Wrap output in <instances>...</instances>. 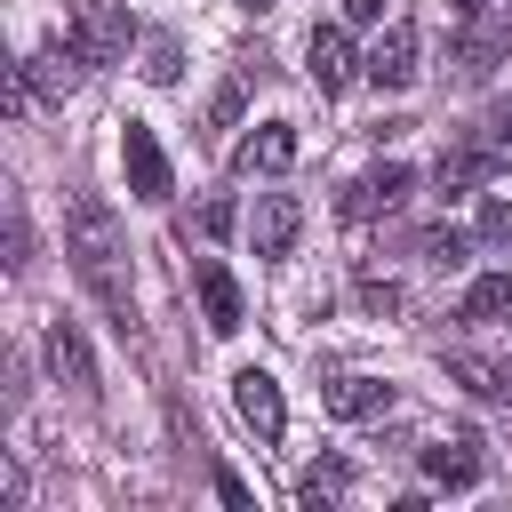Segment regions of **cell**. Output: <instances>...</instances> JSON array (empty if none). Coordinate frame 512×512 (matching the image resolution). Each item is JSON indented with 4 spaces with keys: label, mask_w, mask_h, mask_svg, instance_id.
Wrapping results in <instances>:
<instances>
[{
    "label": "cell",
    "mask_w": 512,
    "mask_h": 512,
    "mask_svg": "<svg viewBox=\"0 0 512 512\" xmlns=\"http://www.w3.org/2000/svg\"><path fill=\"white\" fill-rule=\"evenodd\" d=\"M64 256H72V272L104 296V312H112V328L128 336L136 328V304H128V280H120V264H128V240H120V216L96 200V192H80L72 200V216H64Z\"/></svg>",
    "instance_id": "1"
},
{
    "label": "cell",
    "mask_w": 512,
    "mask_h": 512,
    "mask_svg": "<svg viewBox=\"0 0 512 512\" xmlns=\"http://www.w3.org/2000/svg\"><path fill=\"white\" fill-rule=\"evenodd\" d=\"M288 160H296V128L288 120H264L256 136H240V168L248 176H280Z\"/></svg>",
    "instance_id": "16"
},
{
    "label": "cell",
    "mask_w": 512,
    "mask_h": 512,
    "mask_svg": "<svg viewBox=\"0 0 512 512\" xmlns=\"http://www.w3.org/2000/svg\"><path fill=\"white\" fill-rule=\"evenodd\" d=\"M344 488H352V472H344L336 456H320V464H304V480H296V504H304V512H320V504H336Z\"/></svg>",
    "instance_id": "19"
},
{
    "label": "cell",
    "mask_w": 512,
    "mask_h": 512,
    "mask_svg": "<svg viewBox=\"0 0 512 512\" xmlns=\"http://www.w3.org/2000/svg\"><path fill=\"white\" fill-rule=\"evenodd\" d=\"M480 232H488V240H512V208L488 200V208H480Z\"/></svg>",
    "instance_id": "25"
},
{
    "label": "cell",
    "mask_w": 512,
    "mask_h": 512,
    "mask_svg": "<svg viewBox=\"0 0 512 512\" xmlns=\"http://www.w3.org/2000/svg\"><path fill=\"white\" fill-rule=\"evenodd\" d=\"M424 472H432L440 488H472V480H480V440H472V432L432 440V448H424Z\"/></svg>",
    "instance_id": "14"
},
{
    "label": "cell",
    "mask_w": 512,
    "mask_h": 512,
    "mask_svg": "<svg viewBox=\"0 0 512 512\" xmlns=\"http://www.w3.org/2000/svg\"><path fill=\"white\" fill-rule=\"evenodd\" d=\"M472 144L496 160V168H512V96H496L488 112H480V128H472Z\"/></svg>",
    "instance_id": "20"
},
{
    "label": "cell",
    "mask_w": 512,
    "mask_h": 512,
    "mask_svg": "<svg viewBox=\"0 0 512 512\" xmlns=\"http://www.w3.org/2000/svg\"><path fill=\"white\" fill-rule=\"evenodd\" d=\"M40 360H48V376H56V384L96 392V352H88V336H80L72 320H56V328L40 336Z\"/></svg>",
    "instance_id": "8"
},
{
    "label": "cell",
    "mask_w": 512,
    "mask_h": 512,
    "mask_svg": "<svg viewBox=\"0 0 512 512\" xmlns=\"http://www.w3.org/2000/svg\"><path fill=\"white\" fill-rule=\"evenodd\" d=\"M232 408H240V424H248L256 440H280V432H288V400H280V384H272L264 368H240V376H232Z\"/></svg>",
    "instance_id": "6"
},
{
    "label": "cell",
    "mask_w": 512,
    "mask_h": 512,
    "mask_svg": "<svg viewBox=\"0 0 512 512\" xmlns=\"http://www.w3.org/2000/svg\"><path fill=\"white\" fill-rule=\"evenodd\" d=\"M128 8L120 0H80L72 8V24H64V40L80 48V64H112V56H128Z\"/></svg>",
    "instance_id": "2"
},
{
    "label": "cell",
    "mask_w": 512,
    "mask_h": 512,
    "mask_svg": "<svg viewBox=\"0 0 512 512\" xmlns=\"http://www.w3.org/2000/svg\"><path fill=\"white\" fill-rule=\"evenodd\" d=\"M192 288H200L208 328H216V336H232V328H240V288H232V272H224L216 256H200V264H192Z\"/></svg>",
    "instance_id": "13"
},
{
    "label": "cell",
    "mask_w": 512,
    "mask_h": 512,
    "mask_svg": "<svg viewBox=\"0 0 512 512\" xmlns=\"http://www.w3.org/2000/svg\"><path fill=\"white\" fill-rule=\"evenodd\" d=\"M360 64H368V56H352V32H344V24H312V40H304V72H312L320 96H336Z\"/></svg>",
    "instance_id": "4"
},
{
    "label": "cell",
    "mask_w": 512,
    "mask_h": 512,
    "mask_svg": "<svg viewBox=\"0 0 512 512\" xmlns=\"http://www.w3.org/2000/svg\"><path fill=\"white\" fill-rule=\"evenodd\" d=\"M488 168H496V160H488L480 144H456V152H440V168H432V184H440L448 200H464V192H472V184H480Z\"/></svg>",
    "instance_id": "18"
},
{
    "label": "cell",
    "mask_w": 512,
    "mask_h": 512,
    "mask_svg": "<svg viewBox=\"0 0 512 512\" xmlns=\"http://www.w3.org/2000/svg\"><path fill=\"white\" fill-rule=\"evenodd\" d=\"M200 232H208V240H224V232H232V200H216V208H200Z\"/></svg>",
    "instance_id": "26"
},
{
    "label": "cell",
    "mask_w": 512,
    "mask_h": 512,
    "mask_svg": "<svg viewBox=\"0 0 512 512\" xmlns=\"http://www.w3.org/2000/svg\"><path fill=\"white\" fill-rule=\"evenodd\" d=\"M504 48H512V16H472V32L456 40V72L464 80H488Z\"/></svg>",
    "instance_id": "12"
},
{
    "label": "cell",
    "mask_w": 512,
    "mask_h": 512,
    "mask_svg": "<svg viewBox=\"0 0 512 512\" xmlns=\"http://www.w3.org/2000/svg\"><path fill=\"white\" fill-rule=\"evenodd\" d=\"M248 8H272V0H248Z\"/></svg>",
    "instance_id": "29"
},
{
    "label": "cell",
    "mask_w": 512,
    "mask_h": 512,
    "mask_svg": "<svg viewBox=\"0 0 512 512\" xmlns=\"http://www.w3.org/2000/svg\"><path fill=\"white\" fill-rule=\"evenodd\" d=\"M464 256H472V240H464V232H424V264H440V272H448V264H464Z\"/></svg>",
    "instance_id": "22"
},
{
    "label": "cell",
    "mask_w": 512,
    "mask_h": 512,
    "mask_svg": "<svg viewBox=\"0 0 512 512\" xmlns=\"http://www.w3.org/2000/svg\"><path fill=\"white\" fill-rule=\"evenodd\" d=\"M296 232H304V208H296L288 192H264V200H256V216H248L256 256H288V248H296Z\"/></svg>",
    "instance_id": "10"
},
{
    "label": "cell",
    "mask_w": 512,
    "mask_h": 512,
    "mask_svg": "<svg viewBox=\"0 0 512 512\" xmlns=\"http://www.w3.org/2000/svg\"><path fill=\"white\" fill-rule=\"evenodd\" d=\"M8 264H32V224H24V208H8Z\"/></svg>",
    "instance_id": "23"
},
{
    "label": "cell",
    "mask_w": 512,
    "mask_h": 512,
    "mask_svg": "<svg viewBox=\"0 0 512 512\" xmlns=\"http://www.w3.org/2000/svg\"><path fill=\"white\" fill-rule=\"evenodd\" d=\"M456 8H464V16H480V8H488V0H456Z\"/></svg>",
    "instance_id": "28"
},
{
    "label": "cell",
    "mask_w": 512,
    "mask_h": 512,
    "mask_svg": "<svg viewBox=\"0 0 512 512\" xmlns=\"http://www.w3.org/2000/svg\"><path fill=\"white\" fill-rule=\"evenodd\" d=\"M456 320H472V328H512V272H480V280L464 288Z\"/></svg>",
    "instance_id": "15"
},
{
    "label": "cell",
    "mask_w": 512,
    "mask_h": 512,
    "mask_svg": "<svg viewBox=\"0 0 512 512\" xmlns=\"http://www.w3.org/2000/svg\"><path fill=\"white\" fill-rule=\"evenodd\" d=\"M440 368H448V384H464V392H480V400H512V368H496V360H480V352H448Z\"/></svg>",
    "instance_id": "17"
},
{
    "label": "cell",
    "mask_w": 512,
    "mask_h": 512,
    "mask_svg": "<svg viewBox=\"0 0 512 512\" xmlns=\"http://www.w3.org/2000/svg\"><path fill=\"white\" fill-rule=\"evenodd\" d=\"M344 16H352V24H376V16H384V0H344Z\"/></svg>",
    "instance_id": "27"
},
{
    "label": "cell",
    "mask_w": 512,
    "mask_h": 512,
    "mask_svg": "<svg viewBox=\"0 0 512 512\" xmlns=\"http://www.w3.org/2000/svg\"><path fill=\"white\" fill-rule=\"evenodd\" d=\"M320 408L344 416V424H360V416H384V408H392V384H384V376H328V384H320Z\"/></svg>",
    "instance_id": "11"
},
{
    "label": "cell",
    "mask_w": 512,
    "mask_h": 512,
    "mask_svg": "<svg viewBox=\"0 0 512 512\" xmlns=\"http://www.w3.org/2000/svg\"><path fill=\"white\" fill-rule=\"evenodd\" d=\"M16 72H24V88H32V96L64 104V96L80 88V48H72V40H56V48H32V56L16 64Z\"/></svg>",
    "instance_id": "9"
},
{
    "label": "cell",
    "mask_w": 512,
    "mask_h": 512,
    "mask_svg": "<svg viewBox=\"0 0 512 512\" xmlns=\"http://www.w3.org/2000/svg\"><path fill=\"white\" fill-rule=\"evenodd\" d=\"M360 304H368V312H400V288H392V280H376V272H368V280H360Z\"/></svg>",
    "instance_id": "24"
},
{
    "label": "cell",
    "mask_w": 512,
    "mask_h": 512,
    "mask_svg": "<svg viewBox=\"0 0 512 512\" xmlns=\"http://www.w3.org/2000/svg\"><path fill=\"white\" fill-rule=\"evenodd\" d=\"M360 80H368V88H408V80H416V24H408V16L384 24V40L368 48Z\"/></svg>",
    "instance_id": "7"
},
{
    "label": "cell",
    "mask_w": 512,
    "mask_h": 512,
    "mask_svg": "<svg viewBox=\"0 0 512 512\" xmlns=\"http://www.w3.org/2000/svg\"><path fill=\"white\" fill-rule=\"evenodd\" d=\"M176 72H184V48H176V40H168V32H160V40H152V48H144V80H160V88H168V80H176Z\"/></svg>",
    "instance_id": "21"
},
{
    "label": "cell",
    "mask_w": 512,
    "mask_h": 512,
    "mask_svg": "<svg viewBox=\"0 0 512 512\" xmlns=\"http://www.w3.org/2000/svg\"><path fill=\"white\" fill-rule=\"evenodd\" d=\"M120 168H128V192L136 200H168V152H160V136L144 120L120 128Z\"/></svg>",
    "instance_id": "5"
},
{
    "label": "cell",
    "mask_w": 512,
    "mask_h": 512,
    "mask_svg": "<svg viewBox=\"0 0 512 512\" xmlns=\"http://www.w3.org/2000/svg\"><path fill=\"white\" fill-rule=\"evenodd\" d=\"M408 184H416V176H408L400 160H376V168H360V176L344 184V216H352V224H376V216H392V208L408 200Z\"/></svg>",
    "instance_id": "3"
}]
</instances>
